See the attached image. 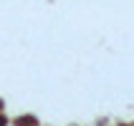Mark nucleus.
Wrapping results in <instances>:
<instances>
[{"instance_id": "1", "label": "nucleus", "mask_w": 134, "mask_h": 126, "mask_svg": "<svg viewBox=\"0 0 134 126\" xmlns=\"http://www.w3.org/2000/svg\"><path fill=\"white\" fill-rule=\"evenodd\" d=\"M18 124H20V126H33L36 119H25V116H23V119H18Z\"/></svg>"}, {"instance_id": "2", "label": "nucleus", "mask_w": 134, "mask_h": 126, "mask_svg": "<svg viewBox=\"0 0 134 126\" xmlns=\"http://www.w3.org/2000/svg\"><path fill=\"white\" fill-rule=\"evenodd\" d=\"M0 126H5V116H0Z\"/></svg>"}]
</instances>
